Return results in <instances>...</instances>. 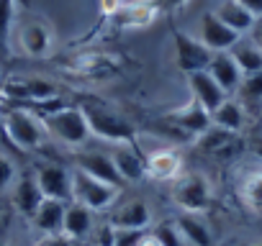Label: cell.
<instances>
[{
  "instance_id": "25",
  "label": "cell",
  "mask_w": 262,
  "mask_h": 246,
  "mask_svg": "<svg viewBox=\"0 0 262 246\" xmlns=\"http://www.w3.org/2000/svg\"><path fill=\"white\" fill-rule=\"evenodd\" d=\"M175 223H178L180 236H183L185 243H190V246H211L213 243V236H211L208 226L195 213H183Z\"/></svg>"
},
{
  "instance_id": "29",
  "label": "cell",
  "mask_w": 262,
  "mask_h": 246,
  "mask_svg": "<svg viewBox=\"0 0 262 246\" xmlns=\"http://www.w3.org/2000/svg\"><path fill=\"white\" fill-rule=\"evenodd\" d=\"M152 238H155L157 246H183V243H185L183 236H180L178 223H170V220H167V223H160V226L155 228Z\"/></svg>"
},
{
  "instance_id": "1",
  "label": "cell",
  "mask_w": 262,
  "mask_h": 246,
  "mask_svg": "<svg viewBox=\"0 0 262 246\" xmlns=\"http://www.w3.org/2000/svg\"><path fill=\"white\" fill-rule=\"evenodd\" d=\"M3 120V131L11 144H16L24 152H36L44 144L47 129L39 115H34L29 108H8L0 115Z\"/></svg>"
},
{
  "instance_id": "4",
  "label": "cell",
  "mask_w": 262,
  "mask_h": 246,
  "mask_svg": "<svg viewBox=\"0 0 262 246\" xmlns=\"http://www.w3.org/2000/svg\"><path fill=\"white\" fill-rule=\"evenodd\" d=\"M118 198V187L100 182L85 172H80L77 167L72 169V203L85 205L88 210L98 213V210H108Z\"/></svg>"
},
{
  "instance_id": "5",
  "label": "cell",
  "mask_w": 262,
  "mask_h": 246,
  "mask_svg": "<svg viewBox=\"0 0 262 246\" xmlns=\"http://www.w3.org/2000/svg\"><path fill=\"white\" fill-rule=\"evenodd\" d=\"M172 200L185 210V213H201L208 208L211 203V185L203 175L198 172H188L180 175L172 182Z\"/></svg>"
},
{
  "instance_id": "9",
  "label": "cell",
  "mask_w": 262,
  "mask_h": 246,
  "mask_svg": "<svg viewBox=\"0 0 262 246\" xmlns=\"http://www.w3.org/2000/svg\"><path fill=\"white\" fill-rule=\"evenodd\" d=\"M111 159L121 175V182H139L147 177V162L134 144H116Z\"/></svg>"
},
{
  "instance_id": "34",
  "label": "cell",
  "mask_w": 262,
  "mask_h": 246,
  "mask_svg": "<svg viewBox=\"0 0 262 246\" xmlns=\"http://www.w3.org/2000/svg\"><path fill=\"white\" fill-rule=\"evenodd\" d=\"M121 6H123V0H100V11L105 16H116Z\"/></svg>"
},
{
  "instance_id": "18",
  "label": "cell",
  "mask_w": 262,
  "mask_h": 246,
  "mask_svg": "<svg viewBox=\"0 0 262 246\" xmlns=\"http://www.w3.org/2000/svg\"><path fill=\"white\" fill-rule=\"evenodd\" d=\"M213 16L221 23H226L231 31H236L239 36L242 34H249L257 26V18L239 3V0H219V6L213 8Z\"/></svg>"
},
{
  "instance_id": "21",
  "label": "cell",
  "mask_w": 262,
  "mask_h": 246,
  "mask_svg": "<svg viewBox=\"0 0 262 246\" xmlns=\"http://www.w3.org/2000/svg\"><path fill=\"white\" fill-rule=\"evenodd\" d=\"M239 200L242 205L254 213L262 215V167H252L242 175L239 180Z\"/></svg>"
},
{
  "instance_id": "3",
  "label": "cell",
  "mask_w": 262,
  "mask_h": 246,
  "mask_svg": "<svg viewBox=\"0 0 262 246\" xmlns=\"http://www.w3.org/2000/svg\"><path fill=\"white\" fill-rule=\"evenodd\" d=\"M88 126H90V136L108 141V144H134V129L128 126V120L121 118L118 113L103 108V105H80Z\"/></svg>"
},
{
  "instance_id": "31",
  "label": "cell",
  "mask_w": 262,
  "mask_h": 246,
  "mask_svg": "<svg viewBox=\"0 0 262 246\" xmlns=\"http://www.w3.org/2000/svg\"><path fill=\"white\" fill-rule=\"evenodd\" d=\"M16 180H18V177H16V164H13V159H11L8 154L0 152V192L11 190Z\"/></svg>"
},
{
  "instance_id": "8",
  "label": "cell",
  "mask_w": 262,
  "mask_h": 246,
  "mask_svg": "<svg viewBox=\"0 0 262 246\" xmlns=\"http://www.w3.org/2000/svg\"><path fill=\"white\" fill-rule=\"evenodd\" d=\"M36 182L47 200H62L72 203V172L59 164H41L36 169Z\"/></svg>"
},
{
  "instance_id": "12",
  "label": "cell",
  "mask_w": 262,
  "mask_h": 246,
  "mask_svg": "<svg viewBox=\"0 0 262 246\" xmlns=\"http://www.w3.org/2000/svg\"><path fill=\"white\" fill-rule=\"evenodd\" d=\"M144 162H147V175L155 180H162V182H175L183 169L180 154L170 146H160V149L149 152L144 157Z\"/></svg>"
},
{
  "instance_id": "37",
  "label": "cell",
  "mask_w": 262,
  "mask_h": 246,
  "mask_svg": "<svg viewBox=\"0 0 262 246\" xmlns=\"http://www.w3.org/2000/svg\"><path fill=\"white\" fill-rule=\"evenodd\" d=\"M254 41H257V44H259V46H262V26H259V29H257V36H254Z\"/></svg>"
},
{
  "instance_id": "13",
  "label": "cell",
  "mask_w": 262,
  "mask_h": 246,
  "mask_svg": "<svg viewBox=\"0 0 262 246\" xmlns=\"http://www.w3.org/2000/svg\"><path fill=\"white\" fill-rule=\"evenodd\" d=\"M213 80H216V85L229 95V92H236L239 90V85H242V69H239V64L234 62V57L229 54V52H216L213 57H211V64H208V69H206Z\"/></svg>"
},
{
  "instance_id": "36",
  "label": "cell",
  "mask_w": 262,
  "mask_h": 246,
  "mask_svg": "<svg viewBox=\"0 0 262 246\" xmlns=\"http://www.w3.org/2000/svg\"><path fill=\"white\" fill-rule=\"evenodd\" d=\"M239 3L257 18V16H262V0H239Z\"/></svg>"
},
{
  "instance_id": "7",
  "label": "cell",
  "mask_w": 262,
  "mask_h": 246,
  "mask_svg": "<svg viewBox=\"0 0 262 246\" xmlns=\"http://www.w3.org/2000/svg\"><path fill=\"white\" fill-rule=\"evenodd\" d=\"M3 95L16 103H47L57 95V87L44 77H13L3 85Z\"/></svg>"
},
{
  "instance_id": "22",
  "label": "cell",
  "mask_w": 262,
  "mask_h": 246,
  "mask_svg": "<svg viewBox=\"0 0 262 246\" xmlns=\"http://www.w3.org/2000/svg\"><path fill=\"white\" fill-rule=\"evenodd\" d=\"M160 13L155 0H139V3H123L116 13V23L121 26H149Z\"/></svg>"
},
{
  "instance_id": "15",
  "label": "cell",
  "mask_w": 262,
  "mask_h": 246,
  "mask_svg": "<svg viewBox=\"0 0 262 246\" xmlns=\"http://www.w3.org/2000/svg\"><path fill=\"white\" fill-rule=\"evenodd\" d=\"M77 169L90 175V177H95V180H100V182H108L113 187H118V182H121V175H118L111 154H105V152H85V154H80L77 157Z\"/></svg>"
},
{
  "instance_id": "16",
  "label": "cell",
  "mask_w": 262,
  "mask_h": 246,
  "mask_svg": "<svg viewBox=\"0 0 262 246\" xmlns=\"http://www.w3.org/2000/svg\"><path fill=\"white\" fill-rule=\"evenodd\" d=\"M13 205H16V210L21 213V215H26V218H34V213L39 210V205L44 203V192H41V187H39V182H36V177L34 175H24V177H18L16 182H13Z\"/></svg>"
},
{
  "instance_id": "35",
  "label": "cell",
  "mask_w": 262,
  "mask_h": 246,
  "mask_svg": "<svg viewBox=\"0 0 262 246\" xmlns=\"http://www.w3.org/2000/svg\"><path fill=\"white\" fill-rule=\"evenodd\" d=\"M155 3H157V8L160 11H178V8H183L185 3H188V0H155Z\"/></svg>"
},
{
  "instance_id": "38",
  "label": "cell",
  "mask_w": 262,
  "mask_h": 246,
  "mask_svg": "<svg viewBox=\"0 0 262 246\" xmlns=\"http://www.w3.org/2000/svg\"><path fill=\"white\" fill-rule=\"evenodd\" d=\"M142 246H157V243H155V238H152V236H149V238H147V241H144V243H142Z\"/></svg>"
},
{
  "instance_id": "30",
  "label": "cell",
  "mask_w": 262,
  "mask_h": 246,
  "mask_svg": "<svg viewBox=\"0 0 262 246\" xmlns=\"http://www.w3.org/2000/svg\"><path fill=\"white\" fill-rule=\"evenodd\" d=\"M147 231L139 228H116L113 226V246H142L147 241Z\"/></svg>"
},
{
  "instance_id": "27",
  "label": "cell",
  "mask_w": 262,
  "mask_h": 246,
  "mask_svg": "<svg viewBox=\"0 0 262 246\" xmlns=\"http://www.w3.org/2000/svg\"><path fill=\"white\" fill-rule=\"evenodd\" d=\"M239 95V105L247 110H257L262 108V72H254V75H244L242 77V85L236 90Z\"/></svg>"
},
{
  "instance_id": "33",
  "label": "cell",
  "mask_w": 262,
  "mask_h": 246,
  "mask_svg": "<svg viewBox=\"0 0 262 246\" xmlns=\"http://www.w3.org/2000/svg\"><path fill=\"white\" fill-rule=\"evenodd\" d=\"M39 246H72V238L64 236V233H52V236H47Z\"/></svg>"
},
{
  "instance_id": "10",
  "label": "cell",
  "mask_w": 262,
  "mask_h": 246,
  "mask_svg": "<svg viewBox=\"0 0 262 246\" xmlns=\"http://www.w3.org/2000/svg\"><path fill=\"white\" fill-rule=\"evenodd\" d=\"M239 39H242V36H239L236 31H231L226 23H221V21L213 16V11L203 16V21H201V44L208 46L213 54H216V52H231Z\"/></svg>"
},
{
  "instance_id": "26",
  "label": "cell",
  "mask_w": 262,
  "mask_h": 246,
  "mask_svg": "<svg viewBox=\"0 0 262 246\" xmlns=\"http://www.w3.org/2000/svg\"><path fill=\"white\" fill-rule=\"evenodd\" d=\"M234 57V62L239 64L242 75H254V72H262V46L257 41H249V39H239L236 46L229 52Z\"/></svg>"
},
{
  "instance_id": "23",
  "label": "cell",
  "mask_w": 262,
  "mask_h": 246,
  "mask_svg": "<svg viewBox=\"0 0 262 246\" xmlns=\"http://www.w3.org/2000/svg\"><path fill=\"white\" fill-rule=\"evenodd\" d=\"M90 231H93V210H88L80 203H67L62 233L70 236L72 241H77V238H85Z\"/></svg>"
},
{
  "instance_id": "39",
  "label": "cell",
  "mask_w": 262,
  "mask_h": 246,
  "mask_svg": "<svg viewBox=\"0 0 262 246\" xmlns=\"http://www.w3.org/2000/svg\"><path fill=\"white\" fill-rule=\"evenodd\" d=\"M0 246H8V238H6L3 233H0Z\"/></svg>"
},
{
  "instance_id": "6",
  "label": "cell",
  "mask_w": 262,
  "mask_h": 246,
  "mask_svg": "<svg viewBox=\"0 0 262 246\" xmlns=\"http://www.w3.org/2000/svg\"><path fill=\"white\" fill-rule=\"evenodd\" d=\"M175 39V64L180 72L193 75V72H206L211 64L213 52L201 44V39H193L185 31H172Z\"/></svg>"
},
{
  "instance_id": "32",
  "label": "cell",
  "mask_w": 262,
  "mask_h": 246,
  "mask_svg": "<svg viewBox=\"0 0 262 246\" xmlns=\"http://www.w3.org/2000/svg\"><path fill=\"white\" fill-rule=\"evenodd\" d=\"M13 6L16 0H0V41H6L13 26Z\"/></svg>"
},
{
  "instance_id": "41",
  "label": "cell",
  "mask_w": 262,
  "mask_h": 246,
  "mask_svg": "<svg viewBox=\"0 0 262 246\" xmlns=\"http://www.w3.org/2000/svg\"><path fill=\"white\" fill-rule=\"evenodd\" d=\"M0 82H3V72H0Z\"/></svg>"
},
{
  "instance_id": "17",
  "label": "cell",
  "mask_w": 262,
  "mask_h": 246,
  "mask_svg": "<svg viewBox=\"0 0 262 246\" xmlns=\"http://www.w3.org/2000/svg\"><path fill=\"white\" fill-rule=\"evenodd\" d=\"M18 44L29 57H47L52 49V31L41 21H29L18 29Z\"/></svg>"
},
{
  "instance_id": "28",
  "label": "cell",
  "mask_w": 262,
  "mask_h": 246,
  "mask_svg": "<svg viewBox=\"0 0 262 246\" xmlns=\"http://www.w3.org/2000/svg\"><path fill=\"white\" fill-rule=\"evenodd\" d=\"M234 144H236V134L224 131V129H219V126H211L203 136H198V146H201L203 152H208V154L229 152V149H234Z\"/></svg>"
},
{
  "instance_id": "20",
  "label": "cell",
  "mask_w": 262,
  "mask_h": 246,
  "mask_svg": "<svg viewBox=\"0 0 262 246\" xmlns=\"http://www.w3.org/2000/svg\"><path fill=\"white\" fill-rule=\"evenodd\" d=\"M149 223H152V210H149V205L144 200H128L113 215V226L116 228H139V231H147Z\"/></svg>"
},
{
  "instance_id": "2",
  "label": "cell",
  "mask_w": 262,
  "mask_h": 246,
  "mask_svg": "<svg viewBox=\"0 0 262 246\" xmlns=\"http://www.w3.org/2000/svg\"><path fill=\"white\" fill-rule=\"evenodd\" d=\"M44 129L52 139H57L64 146H82L90 139V126L82 108H57L41 118Z\"/></svg>"
},
{
  "instance_id": "19",
  "label": "cell",
  "mask_w": 262,
  "mask_h": 246,
  "mask_svg": "<svg viewBox=\"0 0 262 246\" xmlns=\"http://www.w3.org/2000/svg\"><path fill=\"white\" fill-rule=\"evenodd\" d=\"M64 210H67V203L62 200H47L39 205V210L34 213V228L41 231L44 236H52V233H62V223H64Z\"/></svg>"
},
{
  "instance_id": "24",
  "label": "cell",
  "mask_w": 262,
  "mask_h": 246,
  "mask_svg": "<svg viewBox=\"0 0 262 246\" xmlns=\"http://www.w3.org/2000/svg\"><path fill=\"white\" fill-rule=\"evenodd\" d=\"M211 123L224 131H231V134H239L247 123V110L236 103V100H224L213 113H211Z\"/></svg>"
},
{
  "instance_id": "40",
  "label": "cell",
  "mask_w": 262,
  "mask_h": 246,
  "mask_svg": "<svg viewBox=\"0 0 262 246\" xmlns=\"http://www.w3.org/2000/svg\"><path fill=\"white\" fill-rule=\"evenodd\" d=\"M247 246H262V243H247Z\"/></svg>"
},
{
  "instance_id": "14",
  "label": "cell",
  "mask_w": 262,
  "mask_h": 246,
  "mask_svg": "<svg viewBox=\"0 0 262 246\" xmlns=\"http://www.w3.org/2000/svg\"><path fill=\"white\" fill-rule=\"evenodd\" d=\"M188 85H190L193 100L201 108H206L208 113H213L226 100V92L216 85V80L208 72H193V75H188Z\"/></svg>"
},
{
  "instance_id": "11",
  "label": "cell",
  "mask_w": 262,
  "mask_h": 246,
  "mask_svg": "<svg viewBox=\"0 0 262 246\" xmlns=\"http://www.w3.org/2000/svg\"><path fill=\"white\" fill-rule=\"evenodd\" d=\"M170 126H178L180 131H185L188 136H203L213 123H211V113L206 108H201L195 100H190L185 108L180 110H172L167 115Z\"/></svg>"
}]
</instances>
